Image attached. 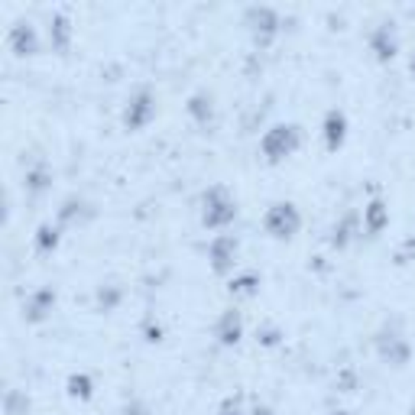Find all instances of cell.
<instances>
[{
    "mask_svg": "<svg viewBox=\"0 0 415 415\" xmlns=\"http://www.w3.org/2000/svg\"><path fill=\"white\" fill-rule=\"evenodd\" d=\"M299 143H302V133H299V127L295 123H279V127H273V130L263 136V156L269 162H279L285 159V156H292L295 150H299Z\"/></svg>",
    "mask_w": 415,
    "mask_h": 415,
    "instance_id": "6da1fadb",
    "label": "cell"
},
{
    "mask_svg": "<svg viewBox=\"0 0 415 415\" xmlns=\"http://www.w3.org/2000/svg\"><path fill=\"white\" fill-rule=\"evenodd\" d=\"M263 224L276 240H289V237H295V230L302 227V214H299V208H295L292 201H276V205L266 211Z\"/></svg>",
    "mask_w": 415,
    "mask_h": 415,
    "instance_id": "7a4b0ae2",
    "label": "cell"
},
{
    "mask_svg": "<svg viewBox=\"0 0 415 415\" xmlns=\"http://www.w3.org/2000/svg\"><path fill=\"white\" fill-rule=\"evenodd\" d=\"M234 214H237V205L230 201V195H227L224 189H211L205 195L201 221H205L208 227H227L230 221H234Z\"/></svg>",
    "mask_w": 415,
    "mask_h": 415,
    "instance_id": "3957f363",
    "label": "cell"
},
{
    "mask_svg": "<svg viewBox=\"0 0 415 415\" xmlns=\"http://www.w3.org/2000/svg\"><path fill=\"white\" fill-rule=\"evenodd\" d=\"M152 113H156V101H152V95L150 91H136V95L130 97V104H127L123 120H127L130 130H140V127H146V123L152 120Z\"/></svg>",
    "mask_w": 415,
    "mask_h": 415,
    "instance_id": "277c9868",
    "label": "cell"
},
{
    "mask_svg": "<svg viewBox=\"0 0 415 415\" xmlns=\"http://www.w3.org/2000/svg\"><path fill=\"white\" fill-rule=\"evenodd\" d=\"M370 49L377 52L379 62H389V58L396 56V49H399V36H396V29H393V23H379L377 33L370 36Z\"/></svg>",
    "mask_w": 415,
    "mask_h": 415,
    "instance_id": "5b68a950",
    "label": "cell"
},
{
    "mask_svg": "<svg viewBox=\"0 0 415 415\" xmlns=\"http://www.w3.org/2000/svg\"><path fill=\"white\" fill-rule=\"evenodd\" d=\"M246 26L253 29L256 36L263 33V36H273L276 26H279V17H276L273 7H250L246 10Z\"/></svg>",
    "mask_w": 415,
    "mask_h": 415,
    "instance_id": "8992f818",
    "label": "cell"
},
{
    "mask_svg": "<svg viewBox=\"0 0 415 415\" xmlns=\"http://www.w3.org/2000/svg\"><path fill=\"white\" fill-rule=\"evenodd\" d=\"M10 49H13L17 56H33L39 49L36 29L29 26V23H17V26L10 29Z\"/></svg>",
    "mask_w": 415,
    "mask_h": 415,
    "instance_id": "52a82bcc",
    "label": "cell"
},
{
    "mask_svg": "<svg viewBox=\"0 0 415 415\" xmlns=\"http://www.w3.org/2000/svg\"><path fill=\"white\" fill-rule=\"evenodd\" d=\"M234 256H237V240L234 237H217L211 244V263H214L217 273H227L234 266Z\"/></svg>",
    "mask_w": 415,
    "mask_h": 415,
    "instance_id": "ba28073f",
    "label": "cell"
},
{
    "mask_svg": "<svg viewBox=\"0 0 415 415\" xmlns=\"http://www.w3.org/2000/svg\"><path fill=\"white\" fill-rule=\"evenodd\" d=\"M347 136V117L340 111H328L324 117V143H328V150H338L340 143Z\"/></svg>",
    "mask_w": 415,
    "mask_h": 415,
    "instance_id": "9c48e42d",
    "label": "cell"
},
{
    "mask_svg": "<svg viewBox=\"0 0 415 415\" xmlns=\"http://www.w3.org/2000/svg\"><path fill=\"white\" fill-rule=\"evenodd\" d=\"M52 305H56V292L52 289H39L36 295H29L26 302V318L29 321H42L52 311Z\"/></svg>",
    "mask_w": 415,
    "mask_h": 415,
    "instance_id": "30bf717a",
    "label": "cell"
},
{
    "mask_svg": "<svg viewBox=\"0 0 415 415\" xmlns=\"http://www.w3.org/2000/svg\"><path fill=\"white\" fill-rule=\"evenodd\" d=\"M49 36H52V46L56 49H65L68 39H72V23H68L65 13H56L49 19Z\"/></svg>",
    "mask_w": 415,
    "mask_h": 415,
    "instance_id": "8fae6325",
    "label": "cell"
},
{
    "mask_svg": "<svg viewBox=\"0 0 415 415\" xmlns=\"http://www.w3.org/2000/svg\"><path fill=\"white\" fill-rule=\"evenodd\" d=\"M363 221H367L370 234H379V230L386 227V208H383V201H370V205L363 208Z\"/></svg>",
    "mask_w": 415,
    "mask_h": 415,
    "instance_id": "7c38bea8",
    "label": "cell"
},
{
    "mask_svg": "<svg viewBox=\"0 0 415 415\" xmlns=\"http://www.w3.org/2000/svg\"><path fill=\"white\" fill-rule=\"evenodd\" d=\"M217 338L224 340V344H237V340H240V318H237L234 311H227L224 318H221V328H217Z\"/></svg>",
    "mask_w": 415,
    "mask_h": 415,
    "instance_id": "4fadbf2b",
    "label": "cell"
},
{
    "mask_svg": "<svg viewBox=\"0 0 415 415\" xmlns=\"http://www.w3.org/2000/svg\"><path fill=\"white\" fill-rule=\"evenodd\" d=\"M36 244H39V250H52V246L58 244V230L52 224H42V227H39Z\"/></svg>",
    "mask_w": 415,
    "mask_h": 415,
    "instance_id": "5bb4252c",
    "label": "cell"
},
{
    "mask_svg": "<svg viewBox=\"0 0 415 415\" xmlns=\"http://www.w3.org/2000/svg\"><path fill=\"white\" fill-rule=\"evenodd\" d=\"M68 393L78 396V399H88V396H91V379H88V377H72V379H68Z\"/></svg>",
    "mask_w": 415,
    "mask_h": 415,
    "instance_id": "9a60e30c",
    "label": "cell"
},
{
    "mask_svg": "<svg viewBox=\"0 0 415 415\" xmlns=\"http://www.w3.org/2000/svg\"><path fill=\"white\" fill-rule=\"evenodd\" d=\"M412 75H415V58H412Z\"/></svg>",
    "mask_w": 415,
    "mask_h": 415,
    "instance_id": "2e32d148",
    "label": "cell"
},
{
    "mask_svg": "<svg viewBox=\"0 0 415 415\" xmlns=\"http://www.w3.org/2000/svg\"><path fill=\"white\" fill-rule=\"evenodd\" d=\"M227 415H240V412H227Z\"/></svg>",
    "mask_w": 415,
    "mask_h": 415,
    "instance_id": "e0dca14e",
    "label": "cell"
}]
</instances>
